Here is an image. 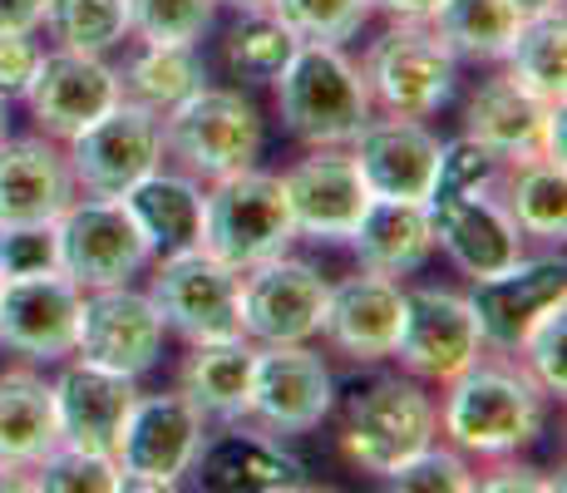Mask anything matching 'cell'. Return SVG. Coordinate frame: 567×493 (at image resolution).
I'll list each match as a JSON object with an SVG mask.
<instances>
[{"mask_svg": "<svg viewBox=\"0 0 567 493\" xmlns=\"http://www.w3.org/2000/svg\"><path fill=\"white\" fill-rule=\"evenodd\" d=\"M400 311H405V287L395 277L361 267L355 277L331 281L316 336L331 346V356L351 360V366H380L395 350Z\"/></svg>", "mask_w": 567, "mask_h": 493, "instance_id": "cell-20", "label": "cell"}, {"mask_svg": "<svg viewBox=\"0 0 567 493\" xmlns=\"http://www.w3.org/2000/svg\"><path fill=\"white\" fill-rule=\"evenodd\" d=\"M203 197H207V183H198L183 168L158 163V168L148 173V178H138L118 203H124L128 217L138 223L148 251L168 257V251L203 247Z\"/></svg>", "mask_w": 567, "mask_h": 493, "instance_id": "cell-26", "label": "cell"}, {"mask_svg": "<svg viewBox=\"0 0 567 493\" xmlns=\"http://www.w3.org/2000/svg\"><path fill=\"white\" fill-rule=\"evenodd\" d=\"M365 271L380 277H420L434 257V227H430V203H400V197H370L361 223H355L351 243Z\"/></svg>", "mask_w": 567, "mask_h": 493, "instance_id": "cell-25", "label": "cell"}, {"mask_svg": "<svg viewBox=\"0 0 567 493\" xmlns=\"http://www.w3.org/2000/svg\"><path fill=\"white\" fill-rule=\"evenodd\" d=\"M10 134V99H0V138Z\"/></svg>", "mask_w": 567, "mask_h": 493, "instance_id": "cell-51", "label": "cell"}, {"mask_svg": "<svg viewBox=\"0 0 567 493\" xmlns=\"http://www.w3.org/2000/svg\"><path fill=\"white\" fill-rule=\"evenodd\" d=\"M297 243L281 178L267 168H243L207 183L203 197V247L233 271H247L267 257H281Z\"/></svg>", "mask_w": 567, "mask_h": 493, "instance_id": "cell-5", "label": "cell"}, {"mask_svg": "<svg viewBox=\"0 0 567 493\" xmlns=\"http://www.w3.org/2000/svg\"><path fill=\"white\" fill-rule=\"evenodd\" d=\"M261 148H267V119L243 90L227 84H203L163 114V163L193 173L198 183L252 168Z\"/></svg>", "mask_w": 567, "mask_h": 493, "instance_id": "cell-3", "label": "cell"}, {"mask_svg": "<svg viewBox=\"0 0 567 493\" xmlns=\"http://www.w3.org/2000/svg\"><path fill=\"white\" fill-rule=\"evenodd\" d=\"M361 80L375 114L434 119L460 90V60L440 45L424 20H390L361 54Z\"/></svg>", "mask_w": 567, "mask_h": 493, "instance_id": "cell-6", "label": "cell"}, {"mask_svg": "<svg viewBox=\"0 0 567 493\" xmlns=\"http://www.w3.org/2000/svg\"><path fill=\"white\" fill-rule=\"evenodd\" d=\"M440 0H370V10H380L385 20H430Z\"/></svg>", "mask_w": 567, "mask_h": 493, "instance_id": "cell-47", "label": "cell"}, {"mask_svg": "<svg viewBox=\"0 0 567 493\" xmlns=\"http://www.w3.org/2000/svg\"><path fill=\"white\" fill-rule=\"evenodd\" d=\"M336 410V376L311 341L301 346H257L252 370V410L247 420L281 440L321 430Z\"/></svg>", "mask_w": 567, "mask_h": 493, "instance_id": "cell-12", "label": "cell"}, {"mask_svg": "<svg viewBox=\"0 0 567 493\" xmlns=\"http://www.w3.org/2000/svg\"><path fill=\"white\" fill-rule=\"evenodd\" d=\"M25 489H40V493H124V474H118L114 454L60 440L25 474Z\"/></svg>", "mask_w": 567, "mask_h": 493, "instance_id": "cell-37", "label": "cell"}, {"mask_svg": "<svg viewBox=\"0 0 567 493\" xmlns=\"http://www.w3.org/2000/svg\"><path fill=\"white\" fill-rule=\"evenodd\" d=\"M217 6H233V10H267L271 0H217Z\"/></svg>", "mask_w": 567, "mask_h": 493, "instance_id": "cell-50", "label": "cell"}, {"mask_svg": "<svg viewBox=\"0 0 567 493\" xmlns=\"http://www.w3.org/2000/svg\"><path fill=\"white\" fill-rule=\"evenodd\" d=\"M297 45L301 40L271 10H237V20L223 35V64L243 90H252V84L277 80L287 70V60L297 54Z\"/></svg>", "mask_w": 567, "mask_h": 493, "instance_id": "cell-34", "label": "cell"}, {"mask_svg": "<svg viewBox=\"0 0 567 493\" xmlns=\"http://www.w3.org/2000/svg\"><path fill=\"white\" fill-rule=\"evenodd\" d=\"M80 197L64 163V144L45 134H6L0 138V227L54 223Z\"/></svg>", "mask_w": 567, "mask_h": 493, "instance_id": "cell-24", "label": "cell"}, {"mask_svg": "<svg viewBox=\"0 0 567 493\" xmlns=\"http://www.w3.org/2000/svg\"><path fill=\"white\" fill-rule=\"evenodd\" d=\"M346 148H351L370 197H400V203H424L430 197L434 163H440V134L424 119L370 114V124Z\"/></svg>", "mask_w": 567, "mask_h": 493, "instance_id": "cell-22", "label": "cell"}, {"mask_svg": "<svg viewBox=\"0 0 567 493\" xmlns=\"http://www.w3.org/2000/svg\"><path fill=\"white\" fill-rule=\"evenodd\" d=\"M40 54H45V45L35 35H0V99H10V104L25 99L40 70Z\"/></svg>", "mask_w": 567, "mask_h": 493, "instance_id": "cell-43", "label": "cell"}, {"mask_svg": "<svg viewBox=\"0 0 567 493\" xmlns=\"http://www.w3.org/2000/svg\"><path fill=\"white\" fill-rule=\"evenodd\" d=\"M498 173H504V158H498L488 144H478V138H468V134L440 138V163H434V183H430V197H424V203L494 188Z\"/></svg>", "mask_w": 567, "mask_h": 493, "instance_id": "cell-41", "label": "cell"}, {"mask_svg": "<svg viewBox=\"0 0 567 493\" xmlns=\"http://www.w3.org/2000/svg\"><path fill=\"white\" fill-rule=\"evenodd\" d=\"M494 188L504 197L508 217L518 223L523 237L563 247V237H567V168H558V163H548V158L504 163Z\"/></svg>", "mask_w": 567, "mask_h": 493, "instance_id": "cell-30", "label": "cell"}, {"mask_svg": "<svg viewBox=\"0 0 567 493\" xmlns=\"http://www.w3.org/2000/svg\"><path fill=\"white\" fill-rule=\"evenodd\" d=\"M543 109L533 94H523L504 70L478 80V90L464 104V134L488 144L504 163L538 158V129H543Z\"/></svg>", "mask_w": 567, "mask_h": 493, "instance_id": "cell-29", "label": "cell"}, {"mask_svg": "<svg viewBox=\"0 0 567 493\" xmlns=\"http://www.w3.org/2000/svg\"><path fill=\"white\" fill-rule=\"evenodd\" d=\"M148 301L158 306L168 336L198 346L223 341V336H243V271L217 261L207 247L168 251V257L148 261Z\"/></svg>", "mask_w": 567, "mask_h": 493, "instance_id": "cell-7", "label": "cell"}, {"mask_svg": "<svg viewBox=\"0 0 567 493\" xmlns=\"http://www.w3.org/2000/svg\"><path fill=\"white\" fill-rule=\"evenodd\" d=\"M474 479H478L474 459H464L460 449L444 440H430L424 449H414L410 459H400L380 484L405 489V493H468Z\"/></svg>", "mask_w": 567, "mask_h": 493, "instance_id": "cell-40", "label": "cell"}, {"mask_svg": "<svg viewBox=\"0 0 567 493\" xmlns=\"http://www.w3.org/2000/svg\"><path fill=\"white\" fill-rule=\"evenodd\" d=\"M484 356V336L468 311V296L450 287H405L400 336L390 360L414 376L420 386H450L460 370Z\"/></svg>", "mask_w": 567, "mask_h": 493, "instance_id": "cell-11", "label": "cell"}, {"mask_svg": "<svg viewBox=\"0 0 567 493\" xmlns=\"http://www.w3.org/2000/svg\"><path fill=\"white\" fill-rule=\"evenodd\" d=\"M271 16L301 40V45H346L361 35L375 10L370 0H271Z\"/></svg>", "mask_w": 567, "mask_h": 493, "instance_id": "cell-38", "label": "cell"}, {"mask_svg": "<svg viewBox=\"0 0 567 493\" xmlns=\"http://www.w3.org/2000/svg\"><path fill=\"white\" fill-rule=\"evenodd\" d=\"M16 489H25V474H20V469H6V464H0V493H16Z\"/></svg>", "mask_w": 567, "mask_h": 493, "instance_id": "cell-49", "label": "cell"}, {"mask_svg": "<svg viewBox=\"0 0 567 493\" xmlns=\"http://www.w3.org/2000/svg\"><path fill=\"white\" fill-rule=\"evenodd\" d=\"M45 0H0V35H40Z\"/></svg>", "mask_w": 567, "mask_h": 493, "instance_id": "cell-45", "label": "cell"}, {"mask_svg": "<svg viewBox=\"0 0 567 493\" xmlns=\"http://www.w3.org/2000/svg\"><path fill=\"white\" fill-rule=\"evenodd\" d=\"M64 163L84 197H124L163 163V119L134 99H118L109 114L64 138Z\"/></svg>", "mask_w": 567, "mask_h": 493, "instance_id": "cell-9", "label": "cell"}, {"mask_svg": "<svg viewBox=\"0 0 567 493\" xmlns=\"http://www.w3.org/2000/svg\"><path fill=\"white\" fill-rule=\"evenodd\" d=\"M60 271L74 281L80 291H100V287H124V281L144 277L154 251H148L138 223L128 217V207L118 197H74L60 217Z\"/></svg>", "mask_w": 567, "mask_h": 493, "instance_id": "cell-10", "label": "cell"}, {"mask_svg": "<svg viewBox=\"0 0 567 493\" xmlns=\"http://www.w3.org/2000/svg\"><path fill=\"white\" fill-rule=\"evenodd\" d=\"M252 370H257V346L247 336L198 341L183 356L178 390L188 394L193 410L207 424H237L252 410Z\"/></svg>", "mask_w": 567, "mask_h": 493, "instance_id": "cell-27", "label": "cell"}, {"mask_svg": "<svg viewBox=\"0 0 567 493\" xmlns=\"http://www.w3.org/2000/svg\"><path fill=\"white\" fill-rule=\"evenodd\" d=\"M440 440V400L420 386L414 376H375L346 400L341 424V454L351 459L361 474L385 479L400 459L414 449Z\"/></svg>", "mask_w": 567, "mask_h": 493, "instance_id": "cell-4", "label": "cell"}, {"mask_svg": "<svg viewBox=\"0 0 567 493\" xmlns=\"http://www.w3.org/2000/svg\"><path fill=\"white\" fill-rule=\"evenodd\" d=\"M440 390V440L474 464L514 459L548 430V394L533 386V376L518 360L478 356Z\"/></svg>", "mask_w": 567, "mask_h": 493, "instance_id": "cell-1", "label": "cell"}, {"mask_svg": "<svg viewBox=\"0 0 567 493\" xmlns=\"http://www.w3.org/2000/svg\"><path fill=\"white\" fill-rule=\"evenodd\" d=\"M331 281L307 257H267L243 271V336L252 346H301L316 341Z\"/></svg>", "mask_w": 567, "mask_h": 493, "instance_id": "cell-13", "label": "cell"}, {"mask_svg": "<svg viewBox=\"0 0 567 493\" xmlns=\"http://www.w3.org/2000/svg\"><path fill=\"white\" fill-rule=\"evenodd\" d=\"M118 99H124V90H118V64H109V54H80V50L50 45L40 54V70L25 90V109L35 119V134L64 144L84 124L109 114Z\"/></svg>", "mask_w": 567, "mask_h": 493, "instance_id": "cell-16", "label": "cell"}, {"mask_svg": "<svg viewBox=\"0 0 567 493\" xmlns=\"http://www.w3.org/2000/svg\"><path fill=\"white\" fill-rule=\"evenodd\" d=\"M217 0H128L134 45H203L217 25Z\"/></svg>", "mask_w": 567, "mask_h": 493, "instance_id": "cell-36", "label": "cell"}, {"mask_svg": "<svg viewBox=\"0 0 567 493\" xmlns=\"http://www.w3.org/2000/svg\"><path fill=\"white\" fill-rule=\"evenodd\" d=\"M163 346H168V326H163L158 306L148 301V291H138L134 281L84 291L74 356L138 380L163 360Z\"/></svg>", "mask_w": 567, "mask_h": 493, "instance_id": "cell-14", "label": "cell"}, {"mask_svg": "<svg viewBox=\"0 0 567 493\" xmlns=\"http://www.w3.org/2000/svg\"><path fill=\"white\" fill-rule=\"evenodd\" d=\"M523 16H543V10H563V0H514Z\"/></svg>", "mask_w": 567, "mask_h": 493, "instance_id": "cell-48", "label": "cell"}, {"mask_svg": "<svg viewBox=\"0 0 567 493\" xmlns=\"http://www.w3.org/2000/svg\"><path fill=\"white\" fill-rule=\"evenodd\" d=\"M40 30L60 50L109 54L128 40V0H45Z\"/></svg>", "mask_w": 567, "mask_h": 493, "instance_id": "cell-35", "label": "cell"}, {"mask_svg": "<svg viewBox=\"0 0 567 493\" xmlns=\"http://www.w3.org/2000/svg\"><path fill=\"white\" fill-rule=\"evenodd\" d=\"M54 444H60V420H54L50 380L30 360L6 366L0 370V464L30 474Z\"/></svg>", "mask_w": 567, "mask_h": 493, "instance_id": "cell-28", "label": "cell"}, {"mask_svg": "<svg viewBox=\"0 0 567 493\" xmlns=\"http://www.w3.org/2000/svg\"><path fill=\"white\" fill-rule=\"evenodd\" d=\"M203 434L207 420L193 410L183 390H138L124 414V430L114 440V464L124 474V489H178L188 479L193 459H198Z\"/></svg>", "mask_w": 567, "mask_h": 493, "instance_id": "cell-8", "label": "cell"}, {"mask_svg": "<svg viewBox=\"0 0 567 493\" xmlns=\"http://www.w3.org/2000/svg\"><path fill=\"white\" fill-rule=\"evenodd\" d=\"M504 74L538 104H558L567 94V20L563 10L523 16L514 45L504 50Z\"/></svg>", "mask_w": 567, "mask_h": 493, "instance_id": "cell-33", "label": "cell"}, {"mask_svg": "<svg viewBox=\"0 0 567 493\" xmlns=\"http://www.w3.org/2000/svg\"><path fill=\"white\" fill-rule=\"evenodd\" d=\"M50 394H54V420H60L64 444L114 454V440L124 430V414L138 394V380L124 376V370L94 366L84 356H64L60 376L50 380Z\"/></svg>", "mask_w": 567, "mask_h": 493, "instance_id": "cell-23", "label": "cell"}, {"mask_svg": "<svg viewBox=\"0 0 567 493\" xmlns=\"http://www.w3.org/2000/svg\"><path fill=\"white\" fill-rule=\"evenodd\" d=\"M424 25L460 64H498L504 50L514 45L523 10L514 0H440Z\"/></svg>", "mask_w": 567, "mask_h": 493, "instance_id": "cell-31", "label": "cell"}, {"mask_svg": "<svg viewBox=\"0 0 567 493\" xmlns=\"http://www.w3.org/2000/svg\"><path fill=\"white\" fill-rule=\"evenodd\" d=\"M430 227H434V251H444L468 281L504 271L508 261H518L523 247H528V237L518 233V223L508 217L504 197L494 188L434 197Z\"/></svg>", "mask_w": 567, "mask_h": 493, "instance_id": "cell-21", "label": "cell"}, {"mask_svg": "<svg viewBox=\"0 0 567 493\" xmlns=\"http://www.w3.org/2000/svg\"><path fill=\"white\" fill-rule=\"evenodd\" d=\"M563 124H567V109H563V99H558V104L543 109V129H538V158L558 163V168H567V153H563Z\"/></svg>", "mask_w": 567, "mask_h": 493, "instance_id": "cell-46", "label": "cell"}, {"mask_svg": "<svg viewBox=\"0 0 567 493\" xmlns=\"http://www.w3.org/2000/svg\"><path fill=\"white\" fill-rule=\"evenodd\" d=\"M271 94L287 134L307 148H346L375 114L361 64L341 45H297L287 70L271 80Z\"/></svg>", "mask_w": 567, "mask_h": 493, "instance_id": "cell-2", "label": "cell"}, {"mask_svg": "<svg viewBox=\"0 0 567 493\" xmlns=\"http://www.w3.org/2000/svg\"><path fill=\"white\" fill-rule=\"evenodd\" d=\"M277 178H281V193H287L297 237H307V243H351L355 223H361L370 203V188L361 168H355L351 148L341 144L307 148Z\"/></svg>", "mask_w": 567, "mask_h": 493, "instance_id": "cell-15", "label": "cell"}, {"mask_svg": "<svg viewBox=\"0 0 567 493\" xmlns=\"http://www.w3.org/2000/svg\"><path fill=\"white\" fill-rule=\"evenodd\" d=\"M514 360L533 376L548 400H563L567 394V301L548 306L538 321L523 331V341L514 346Z\"/></svg>", "mask_w": 567, "mask_h": 493, "instance_id": "cell-39", "label": "cell"}, {"mask_svg": "<svg viewBox=\"0 0 567 493\" xmlns=\"http://www.w3.org/2000/svg\"><path fill=\"white\" fill-rule=\"evenodd\" d=\"M60 271V233L54 223H16L0 227V281Z\"/></svg>", "mask_w": 567, "mask_h": 493, "instance_id": "cell-42", "label": "cell"}, {"mask_svg": "<svg viewBox=\"0 0 567 493\" xmlns=\"http://www.w3.org/2000/svg\"><path fill=\"white\" fill-rule=\"evenodd\" d=\"M464 296L478 321V336H484V350L514 356L523 331H528L548 306L567 301V261L563 257H528V251H523L518 261H508L494 277H474V287Z\"/></svg>", "mask_w": 567, "mask_h": 493, "instance_id": "cell-19", "label": "cell"}, {"mask_svg": "<svg viewBox=\"0 0 567 493\" xmlns=\"http://www.w3.org/2000/svg\"><path fill=\"white\" fill-rule=\"evenodd\" d=\"M474 489H488V493H563V474H543V469H528V464H514V459H494L484 469V479H474Z\"/></svg>", "mask_w": 567, "mask_h": 493, "instance_id": "cell-44", "label": "cell"}, {"mask_svg": "<svg viewBox=\"0 0 567 493\" xmlns=\"http://www.w3.org/2000/svg\"><path fill=\"white\" fill-rule=\"evenodd\" d=\"M203 84H207V60L198 45H138L118 70L124 99L154 109L158 119L168 109H178L188 94H198Z\"/></svg>", "mask_w": 567, "mask_h": 493, "instance_id": "cell-32", "label": "cell"}, {"mask_svg": "<svg viewBox=\"0 0 567 493\" xmlns=\"http://www.w3.org/2000/svg\"><path fill=\"white\" fill-rule=\"evenodd\" d=\"M84 291L64 271L0 281V350L30 366H60L74 356Z\"/></svg>", "mask_w": 567, "mask_h": 493, "instance_id": "cell-17", "label": "cell"}, {"mask_svg": "<svg viewBox=\"0 0 567 493\" xmlns=\"http://www.w3.org/2000/svg\"><path fill=\"white\" fill-rule=\"evenodd\" d=\"M193 484L207 493H297L311 489V474L297 454L252 420L207 430L193 459Z\"/></svg>", "mask_w": 567, "mask_h": 493, "instance_id": "cell-18", "label": "cell"}]
</instances>
